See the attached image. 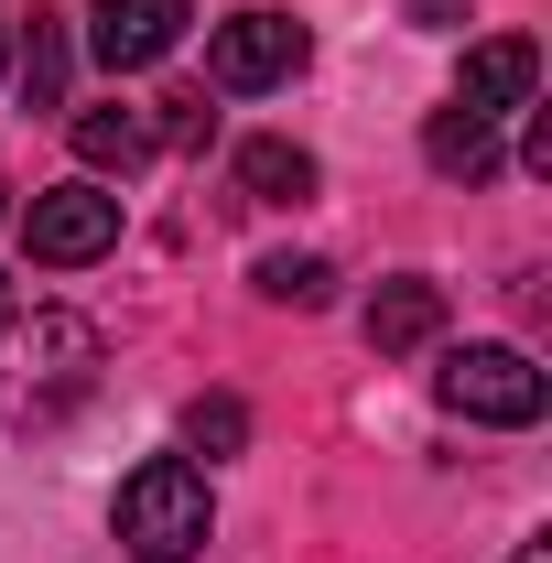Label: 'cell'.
Masks as SVG:
<instances>
[{"mask_svg":"<svg viewBox=\"0 0 552 563\" xmlns=\"http://www.w3.org/2000/svg\"><path fill=\"white\" fill-rule=\"evenodd\" d=\"M109 368V336L66 314V303H33V314H0V422L11 433H55L66 412H87Z\"/></svg>","mask_w":552,"mask_h":563,"instance_id":"obj_1","label":"cell"},{"mask_svg":"<svg viewBox=\"0 0 552 563\" xmlns=\"http://www.w3.org/2000/svg\"><path fill=\"white\" fill-rule=\"evenodd\" d=\"M109 520H120V553H141V563H196V553H207V531H217L207 466H196V455H152V466H131Z\"/></svg>","mask_w":552,"mask_h":563,"instance_id":"obj_2","label":"cell"},{"mask_svg":"<svg viewBox=\"0 0 552 563\" xmlns=\"http://www.w3.org/2000/svg\"><path fill=\"white\" fill-rule=\"evenodd\" d=\"M433 401L455 422H487V433H531L542 422V401H552V379L531 368V347H455L444 368H433Z\"/></svg>","mask_w":552,"mask_h":563,"instance_id":"obj_3","label":"cell"},{"mask_svg":"<svg viewBox=\"0 0 552 563\" xmlns=\"http://www.w3.org/2000/svg\"><path fill=\"white\" fill-rule=\"evenodd\" d=\"M303 55H314V33H303L292 11H228V22L207 33V76L228 87V98L292 87V76H303Z\"/></svg>","mask_w":552,"mask_h":563,"instance_id":"obj_4","label":"cell"},{"mask_svg":"<svg viewBox=\"0 0 552 563\" xmlns=\"http://www.w3.org/2000/svg\"><path fill=\"white\" fill-rule=\"evenodd\" d=\"M22 250H33L44 272L109 261V250H120V196H109V185H44V196L22 207Z\"/></svg>","mask_w":552,"mask_h":563,"instance_id":"obj_5","label":"cell"},{"mask_svg":"<svg viewBox=\"0 0 552 563\" xmlns=\"http://www.w3.org/2000/svg\"><path fill=\"white\" fill-rule=\"evenodd\" d=\"M185 33H196V0H98V11H87V55H98L109 76L163 66Z\"/></svg>","mask_w":552,"mask_h":563,"instance_id":"obj_6","label":"cell"},{"mask_svg":"<svg viewBox=\"0 0 552 563\" xmlns=\"http://www.w3.org/2000/svg\"><path fill=\"white\" fill-rule=\"evenodd\" d=\"M531 98H542V44H531V33H487V44H466V76H455V109H466V120L498 131V120H520Z\"/></svg>","mask_w":552,"mask_h":563,"instance_id":"obj_7","label":"cell"},{"mask_svg":"<svg viewBox=\"0 0 552 563\" xmlns=\"http://www.w3.org/2000/svg\"><path fill=\"white\" fill-rule=\"evenodd\" d=\"M433 336H444V282L401 272V282L368 292V347L379 357H412V347H433Z\"/></svg>","mask_w":552,"mask_h":563,"instance_id":"obj_8","label":"cell"},{"mask_svg":"<svg viewBox=\"0 0 552 563\" xmlns=\"http://www.w3.org/2000/svg\"><path fill=\"white\" fill-rule=\"evenodd\" d=\"M66 141H76V163H87V174H141V163H152V120L120 109V98H109V109H76Z\"/></svg>","mask_w":552,"mask_h":563,"instance_id":"obj_9","label":"cell"},{"mask_svg":"<svg viewBox=\"0 0 552 563\" xmlns=\"http://www.w3.org/2000/svg\"><path fill=\"white\" fill-rule=\"evenodd\" d=\"M239 196H250V207H303V196H314V152L281 141V131L239 141Z\"/></svg>","mask_w":552,"mask_h":563,"instance_id":"obj_10","label":"cell"},{"mask_svg":"<svg viewBox=\"0 0 552 563\" xmlns=\"http://www.w3.org/2000/svg\"><path fill=\"white\" fill-rule=\"evenodd\" d=\"M422 163H433L444 185H487V174H498V131L466 120V109L444 98V109H433V131H422Z\"/></svg>","mask_w":552,"mask_h":563,"instance_id":"obj_11","label":"cell"},{"mask_svg":"<svg viewBox=\"0 0 552 563\" xmlns=\"http://www.w3.org/2000/svg\"><path fill=\"white\" fill-rule=\"evenodd\" d=\"M11 76H22V109H66V22L33 11V33H11Z\"/></svg>","mask_w":552,"mask_h":563,"instance_id":"obj_12","label":"cell"},{"mask_svg":"<svg viewBox=\"0 0 552 563\" xmlns=\"http://www.w3.org/2000/svg\"><path fill=\"white\" fill-rule=\"evenodd\" d=\"M239 444H250V401H239V390H196V401H185V455H239Z\"/></svg>","mask_w":552,"mask_h":563,"instance_id":"obj_13","label":"cell"},{"mask_svg":"<svg viewBox=\"0 0 552 563\" xmlns=\"http://www.w3.org/2000/svg\"><path fill=\"white\" fill-rule=\"evenodd\" d=\"M261 292H272V303H303V314H314V303H325V292H336V272H325V261H314V250H272V261H261Z\"/></svg>","mask_w":552,"mask_h":563,"instance_id":"obj_14","label":"cell"},{"mask_svg":"<svg viewBox=\"0 0 552 563\" xmlns=\"http://www.w3.org/2000/svg\"><path fill=\"white\" fill-rule=\"evenodd\" d=\"M141 120H152V141H163V152H207V131H217V109L196 98V87H174V98H152Z\"/></svg>","mask_w":552,"mask_h":563,"instance_id":"obj_15","label":"cell"},{"mask_svg":"<svg viewBox=\"0 0 552 563\" xmlns=\"http://www.w3.org/2000/svg\"><path fill=\"white\" fill-rule=\"evenodd\" d=\"M455 11H466V0H412V22H422V33H444Z\"/></svg>","mask_w":552,"mask_h":563,"instance_id":"obj_16","label":"cell"},{"mask_svg":"<svg viewBox=\"0 0 552 563\" xmlns=\"http://www.w3.org/2000/svg\"><path fill=\"white\" fill-rule=\"evenodd\" d=\"M509 563H552V531H542V542H520V553H509Z\"/></svg>","mask_w":552,"mask_h":563,"instance_id":"obj_17","label":"cell"},{"mask_svg":"<svg viewBox=\"0 0 552 563\" xmlns=\"http://www.w3.org/2000/svg\"><path fill=\"white\" fill-rule=\"evenodd\" d=\"M11 33H22V22H11V11H0V66H11Z\"/></svg>","mask_w":552,"mask_h":563,"instance_id":"obj_18","label":"cell"},{"mask_svg":"<svg viewBox=\"0 0 552 563\" xmlns=\"http://www.w3.org/2000/svg\"><path fill=\"white\" fill-rule=\"evenodd\" d=\"M0 217H11V185H0Z\"/></svg>","mask_w":552,"mask_h":563,"instance_id":"obj_19","label":"cell"}]
</instances>
